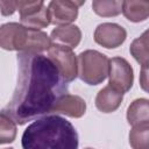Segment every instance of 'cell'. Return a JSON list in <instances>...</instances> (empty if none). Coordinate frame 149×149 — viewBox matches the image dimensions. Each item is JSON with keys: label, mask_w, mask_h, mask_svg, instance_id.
Listing matches in <instances>:
<instances>
[{"label": "cell", "mask_w": 149, "mask_h": 149, "mask_svg": "<svg viewBox=\"0 0 149 149\" xmlns=\"http://www.w3.org/2000/svg\"><path fill=\"white\" fill-rule=\"evenodd\" d=\"M122 100L123 94L107 85L98 92L95 97V107L102 113H113L120 107Z\"/></svg>", "instance_id": "12"}, {"label": "cell", "mask_w": 149, "mask_h": 149, "mask_svg": "<svg viewBox=\"0 0 149 149\" xmlns=\"http://www.w3.org/2000/svg\"><path fill=\"white\" fill-rule=\"evenodd\" d=\"M85 1H71V0H52L48 5V12L50 16V23L57 26H68L76 21L78 16V9Z\"/></svg>", "instance_id": "8"}, {"label": "cell", "mask_w": 149, "mask_h": 149, "mask_svg": "<svg viewBox=\"0 0 149 149\" xmlns=\"http://www.w3.org/2000/svg\"><path fill=\"white\" fill-rule=\"evenodd\" d=\"M86 112V102L79 95L64 94L54 106L51 114H64L70 118H81Z\"/></svg>", "instance_id": "10"}, {"label": "cell", "mask_w": 149, "mask_h": 149, "mask_svg": "<svg viewBox=\"0 0 149 149\" xmlns=\"http://www.w3.org/2000/svg\"><path fill=\"white\" fill-rule=\"evenodd\" d=\"M50 40L54 43L69 47L71 49L78 47L81 40V31L78 26L76 24H68V26H58L52 29L50 34Z\"/></svg>", "instance_id": "11"}, {"label": "cell", "mask_w": 149, "mask_h": 149, "mask_svg": "<svg viewBox=\"0 0 149 149\" xmlns=\"http://www.w3.org/2000/svg\"><path fill=\"white\" fill-rule=\"evenodd\" d=\"M147 77H148V66L142 68V69H141V74H140V84H141V86H142V88H143L144 91L148 90V88H147V84H148Z\"/></svg>", "instance_id": "20"}, {"label": "cell", "mask_w": 149, "mask_h": 149, "mask_svg": "<svg viewBox=\"0 0 149 149\" xmlns=\"http://www.w3.org/2000/svg\"><path fill=\"white\" fill-rule=\"evenodd\" d=\"M129 51L132 54V56L135 58V61L137 63H140V65L142 68L148 66L149 64V51H148V30H146L141 36H139L137 38H135L130 47H129Z\"/></svg>", "instance_id": "15"}, {"label": "cell", "mask_w": 149, "mask_h": 149, "mask_svg": "<svg viewBox=\"0 0 149 149\" xmlns=\"http://www.w3.org/2000/svg\"><path fill=\"white\" fill-rule=\"evenodd\" d=\"M17 3L19 1H0V13L3 16L14 14V12L17 10Z\"/></svg>", "instance_id": "19"}, {"label": "cell", "mask_w": 149, "mask_h": 149, "mask_svg": "<svg viewBox=\"0 0 149 149\" xmlns=\"http://www.w3.org/2000/svg\"><path fill=\"white\" fill-rule=\"evenodd\" d=\"M93 37L97 44L106 49H115L126 41L127 31L118 23L104 22L95 28Z\"/></svg>", "instance_id": "9"}, {"label": "cell", "mask_w": 149, "mask_h": 149, "mask_svg": "<svg viewBox=\"0 0 149 149\" xmlns=\"http://www.w3.org/2000/svg\"><path fill=\"white\" fill-rule=\"evenodd\" d=\"M78 76L87 85H99L108 76V58L97 50H85L78 55Z\"/></svg>", "instance_id": "4"}, {"label": "cell", "mask_w": 149, "mask_h": 149, "mask_svg": "<svg viewBox=\"0 0 149 149\" xmlns=\"http://www.w3.org/2000/svg\"><path fill=\"white\" fill-rule=\"evenodd\" d=\"M52 44L47 33L27 28L17 22H8L0 26V48L17 52L48 51Z\"/></svg>", "instance_id": "3"}, {"label": "cell", "mask_w": 149, "mask_h": 149, "mask_svg": "<svg viewBox=\"0 0 149 149\" xmlns=\"http://www.w3.org/2000/svg\"><path fill=\"white\" fill-rule=\"evenodd\" d=\"M132 149H149V122L133 126L129 132Z\"/></svg>", "instance_id": "16"}, {"label": "cell", "mask_w": 149, "mask_h": 149, "mask_svg": "<svg viewBox=\"0 0 149 149\" xmlns=\"http://www.w3.org/2000/svg\"><path fill=\"white\" fill-rule=\"evenodd\" d=\"M16 58V87L1 113L22 126L38 116L51 114L56 102L68 93V83L43 54L19 52Z\"/></svg>", "instance_id": "1"}, {"label": "cell", "mask_w": 149, "mask_h": 149, "mask_svg": "<svg viewBox=\"0 0 149 149\" xmlns=\"http://www.w3.org/2000/svg\"><path fill=\"white\" fill-rule=\"evenodd\" d=\"M16 123L6 114L0 112V144L14 142L16 137Z\"/></svg>", "instance_id": "18"}, {"label": "cell", "mask_w": 149, "mask_h": 149, "mask_svg": "<svg viewBox=\"0 0 149 149\" xmlns=\"http://www.w3.org/2000/svg\"><path fill=\"white\" fill-rule=\"evenodd\" d=\"M47 57L55 64L65 83H71L77 78L78 61L71 48L52 43L48 50Z\"/></svg>", "instance_id": "5"}, {"label": "cell", "mask_w": 149, "mask_h": 149, "mask_svg": "<svg viewBox=\"0 0 149 149\" xmlns=\"http://www.w3.org/2000/svg\"><path fill=\"white\" fill-rule=\"evenodd\" d=\"M17 10L21 24L27 28L41 30L50 24L49 12L43 1H19Z\"/></svg>", "instance_id": "6"}, {"label": "cell", "mask_w": 149, "mask_h": 149, "mask_svg": "<svg viewBox=\"0 0 149 149\" xmlns=\"http://www.w3.org/2000/svg\"><path fill=\"white\" fill-rule=\"evenodd\" d=\"M122 14L132 22L146 21L149 16V2L141 0H127L122 1Z\"/></svg>", "instance_id": "13"}, {"label": "cell", "mask_w": 149, "mask_h": 149, "mask_svg": "<svg viewBox=\"0 0 149 149\" xmlns=\"http://www.w3.org/2000/svg\"><path fill=\"white\" fill-rule=\"evenodd\" d=\"M5 149H14V148H5Z\"/></svg>", "instance_id": "21"}, {"label": "cell", "mask_w": 149, "mask_h": 149, "mask_svg": "<svg viewBox=\"0 0 149 149\" xmlns=\"http://www.w3.org/2000/svg\"><path fill=\"white\" fill-rule=\"evenodd\" d=\"M22 149H78V134L73 125L56 114L31 122L21 137Z\"/></svg>", "instance_id": "2"}, {"label": "cell", "mask_w": 149, "mask_h": 149, "mask_svg": "<svg viewBox=\"0 0 149 149\" xmlns=\"http://www.w3.org/2000/svg\"><path fill=\"white\" fill-rule=\"evenodd\" d=\"M85 149H93V148H85Z\"/></svg>", "instance_id": "22"}, {"label": "cell", "mask_w": 149, "mask_h": 149, "mask_svg": "<svg viewBox=\"0 0 149 149\" xmlns=\"http://www.w3.org/2000/svg\"><path fill=\"white\" fill-rule=\"evenodd\" d=\"M108 85L121 92H128L134 83V72L132 65L122 57H113L108 61Z\"/></svg>", "instance_id": "7"}, {"label": "cell", "mask_w": 149, "mask_h": 149, "mask_svg": "<svg viewBox=\"0 0 149 149\" xmlns=\"http://www.w3.org/2000/svg\"><path fill=\"white\" fill-rule=\"evenodd\" d=\"M127 121L130 126L149 122V100L147 98L135 99L128 106Z\"/></svg>", "instance_id": "14"}, {"label": "cell", "mask_w": 149, "mask_h": 149, "mask_svg": "<svg viewBox=\"0 0 149 149\" xmlns=\"http://www.w3.org/2000/svg\"><path fill=\"white\" fill-rule=\"evenodd\" d=\"M93 12L102 17L116 16L121 13L122 1L119 0H94L92 2Z\"/></svg>", "instance_id": "17"}]
</instances>
